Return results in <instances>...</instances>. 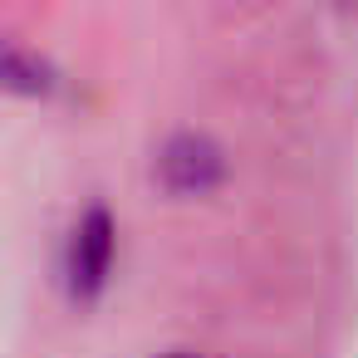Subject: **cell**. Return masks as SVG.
<instances>
[{
    "label": "cell",
    "instance_id": "2",
    "mask_svg": "<svg viewBox=\"0 0 358 358\" xmlns=\"http://www.w3.org/2000/svg\"><path fill=\"white\" fill-rule=\"evenodd\" d=\"M162 172H167V182H172L177 192H206V187L221 177V157H216V148L201 143V138H177V143L167 148V157H162Z\"/></svg>",
    "mask_w": 358,
    "mask_h": 358
},
{
    "label": "cell",
    "instance_id": "1",
    "mask_svg": "<svg viewBox=\"0 0 358 358\" xmlns=\"http://www.w3.org/2000/svg\"><path fill=\"white\" fill-rule=\"evenodd\" d=\"M108 260H113V221L103 206L84 211L79 226H74V241H69V285L74 294H94L108 275Z\"/></svg>",
    "mask_w": 358,
    "mask_h": 358
},
{
    "label": "cell",
    "instance_id": "3",
    "mask_svg": "<svg viewBox=\"0 0 358 358\" xmlns=\"http://www.w3.org/2000/svg\"><path fill=\"white\" fill-rule=\"evenodd\" d=\"M172 358H192V353H172Z\"/></svg>",
    "mask_w": 358,
    "mask_h": 358
}]
</instances>
